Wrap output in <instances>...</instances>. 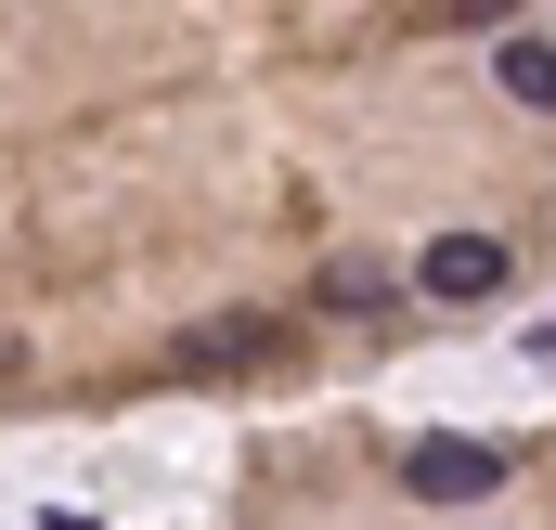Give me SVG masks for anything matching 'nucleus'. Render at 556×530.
Here are the masks:
<instances>
[{
	"instance_id": "nucleus-1",
	"label": "nucleus",
	"mask_w": 556,
	"mask_h": 530,
	"mask_svg": "<svg viewBox=\"0 0 556 530\" xmlns=\"http://www.w3.org/2000/svg\"><path fill=\"white\" fill-rule=\"evenodd\" d=\"M273 350H285L273 311H207V324H181V337H168V376H181V389H220V376H260Z\"/></svg>"
},
{
	"instance_id": "nucleus-4",
	"label": "nucleus",
	"mask_w": 556,
	"mask_h": 530,
	"mask_svg": "<svg viewBox=\"0 0 556 530\" xmlns=\"http://www.w3.org/2000/svg\"><path fill=\"white\" fill-rule=\"evenodd\" d=\"M492 78H505L531 117H556V39H505V52H492Z\"/></svg>"
},
{
	"instance_id": "nucleus-6",
	"label": "nucleus",
	"mask_w": 556,
	"mask_h": 530,
	"mask_svg": "<svg viewBox=\"0 0 556 530\" xmlns=\"http://www.w3.org/2000/svg\"><path fill=\"white\" fill-rule=\"evenodd\" d=\"M505 13H518V0H466V26H505Z\"/></svg>"
},
{
	"instance_id": "nucleus-3",
	"label": "nucleus",
	"mask_w": 556,
	"mask_h": 530,
	"mask_svg": "<svg viewBox=\"0 0 556 530\" xmlns=\"http://www.w3.org/2000/svg\"><path fill=\"white\" fill-rule=\"evenodd\" d=\"M415 285L440 298V311H479V298H505V247H492V234H440V247L415 260Z\"/></svg>"
},
{
	"instance_id": "nucleus-2",
	"label": "nucleus",
	"mask_w": 556,
	"mask_h": 530,
	"mask_svg": "<svg viewBox=\"0 0 556 530\" xmlns=\"http://www.w3.org/2000/svg\"><path fill=\"white\" fill-rule=\"evenodd\" d=\"M402 492L415 505H479V492H505V453L492 440H415L402 453Z\"/></svg>"
},
{
	"instance_id": "nucleus-5",
	"label": "nucleus",
	"mask_w": 556,
	"mask_h": 530,
	"mask_svg": "<svg viewBox=\"0 0 556 530\" xmlns=\"http://www.w3.org/2000/svg\"><path fill=\"white\" fill-rule=\"evenodd\" d=\"M311 298H324V311H389V272H376V260H337Z\"/></svg>"
}]
</instances>
